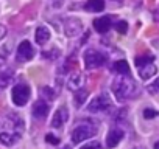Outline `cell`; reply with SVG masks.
Segmentation results:
<instances>
[{"mask_svg": "<svg viewBox=\"0 0 159 149\" xmlns=\"http://www.w3.org/2000/svg\"><path fill=\"white\" fill-rule=\"evenodd\" d=\"M41 93H42V96H44L42 100L47 101V103H48V101H53V100H55V95H56L50 87H42V89H41Z\"/></svg>", "mask_w": 159, "mask_h": 149, "instance_id": "cell-21", "label": "cell"}, {"mask_svg": "<svg viewBox=\"0 0 159 149\" xmlns=\"http://www.w3.org/2000/svg\"><path fill=\"white\" fill-rule=\"evenodd\" d=\"M151 61H153V56H137L136 57V67L139 68V67H142L145 64H150Z\"/></svg>", "mask_w": 159, "mask_h": 149, "instance_id": "cell-22", "label": "cell"}, {"mask_svg": "<svg viewBox=\"0 0 159 149\" xmlns=\"http://www.w3.org/2000/svg\"><path fill=\"white\" fill-rule=\"evenodd\" d=\"M81 149H103V147H102V144H100L98 141H91V143H88L86 146H83Z\"/></svg>", "mask_w": 159, "mask_h": 149, "instance_id": "cell-27", "label": "cell"}, {"mask_svg": "<svg viewBox=\"0 0 159 149\" xmlns=\"http://www.w3.org/2000/svg\"><path fill=\"white\" fill-rule=\"evenodd\" d=\"M83 31V22L78 17H69L64 22V33L67 37H76Z\"/></svg>", "mask_w": 159, "mask_h": 149, "instance_id": "cell-6", "label": "cell"}, {"mask_svg": "<svg viewBox=\"0 0 159 149\" xmlns=\"http://www.w3.org/2000/svg\"><path fill=\"white\" fill-rule=\"evenodd\" d=\"M45 141L47 143H52V144H59V138H56L53 134H47L45 135Z\"/></svg>", "mask_w": 159, "mask_h": 149, "instance_id": "cell-28", "label": "cell"}, {"mask_svg": "<svg viewBox=\"0 0 159 149\" xmlns=\"http://www.w3.org/2000/svg\"><path fill=\"white\" fill-rule=\"evenodd\" d=\"M20 140V134L16 132H0V143L5 146H14Z\"/></svg>", "mask_w": 159, "mask_h": 149, "instance_id": "cell-13", "label": "cell"}, {"mask_svg": "<svg viewBox=\"0 0 159 149\" xmlns=\"http://www.w3.org/2000/svg\"><path fill=\"white\" fill-rule=\"evenodd\" d=\"M148 92H150V93H153V95H154V93H159V78H157L153 84H150V86H148Z\"/></svg>", "mask_w": 159, "mask_h": 149, "instance_id": "cell-26", "label": "cell"}, {"mask_svg": "<svg viewBox=\"0 0 159 149\" xmlns=\"http://www.w3.org/2000/svg\"><path fill=\"white\" fill-rule=\"evenodd\" d=\"M33 117L38 118V120H44L47 115H48V103L44 101V100H38L34 104H33Z\"/></svg>", "mask_w": 159, "mask_h": 149, "instance_id": "cell-9", "label": "cell"}, {"mask_svg": "<svg viewBox=\"0 0 159 149\" xmlns=\"http://www.w3.org/2000/svg\"><path fill=\"white\" fill-rule=\"evenodd\" d=\"M116 30H117L120 34H125V33L128 31V23H126L125 20H120V22L116 23Z\"/></svg>", "mask_w": 159, "mask_h": 149, "instance_id": "cell-24", "label": "cell"}, {"mask_svg": "<svg viewBox=\"0 0 159 149\" xmlns=\"http://www.w3.org/2000/svg\"><path fill=\"white\" fill-rule=\"evenodd\" d=\"M154 149H159V141H156V143H154Z\"/></svg>", "mask_w": 159, "mask_h": 149, "instance_id": "cell-30", "label": "cell"}, {"mask_svg": "<svg viewBox=\"0 0 159 149\" xmlns=\"http://www.w3.org/2000/svg\"><path fill=\"white\" fill-rule=\"evenodd\" d=\"M34 56V50H33V45L28 42V40H24L19 44L17 47V53H16V61L17 62H27L30 59H33Z\"/></svg>", "mask_w": 159, "mask_h": 149, "instance_id": "cell-7", "label": "cell"}, {"mask_svg": "<svg viewBox=\"0 0 159 149\" xmlns=\"http://www.w3.org/2000/svg\"><path fill=\"white\" fill-rule=\"evenodd\" d=\"M83 87V76L80 73H73L72 76H70V79H69V89L70 90H73V92H76V90H80Z\"/></svg>", "mask_w": 159, "mask_h": 149, "instance_id": "cell-19", "label": "cell"}, {"mask_svg": "<svg viewBox=\"0 0 159 149\" xmlns=\"http://www.w3.org/2000/svg\"><path fill=\"white\" fill-rule=\"evenodd\" d=\"M112 92L119 101H126L137 93V84L129 74H117L112 81Z\"/></svg>", "mask_w": 159, "mask_h": 149, "instance_id": "cell-1", "label": "cell"}, {"mask_svg": "<svg viewBox=\"0 0 159 149\" xmlns=\"http://www.w3.org/2000/svg\"><path fill=\"white\" fill-rule=\"evenodd\" d=\"M88 96H89V92H88L86 89H80V90H76V92H75V96H73V103H75V106H76V107L83 106V104L86 103Z\"/></svg>", "mask_w": 159, "mask_h": 149, "instance_id": "cell-20", "label": "cell"}, {"mask_svg": "<svg viewBox=\"0 0 159 149\" xmlns=\"http://www.w3.org/2000/svg\"><path fill=\"white\" fill-rule=\"evenodd\" d=\"M30 96H31V89H30V86H27V84H17V86L13 87L11 100H13V103H14L17 107L25 106V104L28 103Z\"/></svg>", "mask_w": 159, "mask_h": 149, "instance_id": "cell-4", "label": "cell"}, {"mask_svg": "<svg viewBox=\"0 0 159 149\" xmlns=\"http://www.w3.org/2000/svg\"><path fill=\"white\" fill-rule=\"evenodd\" d=\"M84 10L89 13H100L105 10V0H88L84 3Z\"/></svg>", "mask_w": 159, "mask_h": 149, "instance_id": "cell-16", "label": "cell"}, {"mask_svg": "<svg viewBox=\"0 0 159 149\" xmlns=\"http://www.w3.org/2000/svg\"><path fill=\"white\" fill-rule=\"evenodd\" d=\"M123 138V130L119 129V127H114L109 130L108 137H106V146L108 147H116Z\"/></svg>", "mask_w": 159, "mask_h": 149, "instance_id": "cell-12", "label": "cell"}, {"mask_svg": "<svg viewBox=\"0 0 159 149\" xmlns=\"http://www.w3.org/2000/svg\"><path fill=\"white\" fill-rule=\"evenodd\" d=\"M14 79V71L10 68L0 70V89H7Z\"/></svg>", "mask_w": 159, "mask_h": 149, "instance_id": "cell-14", "label": "cell"}, {"mask_svg": "<svg viewBox=\"0 0 159 149\" xmlns=\"http://www.w3.org/2000/svg\"><path fill=\"white\" fill-rule=\"evenodd\" d=\"M111 70H112L114 73H117V74H129V65H128V62L123 61V59L116 61V62L112 64Z\"/></svg>", "mask_w": 159, "mask_h": 149, "instance_id": "cell-18", "label": "cell"}, {"mask_svg": "<svg viewBox=\"0 0 159 149\" xmlns=\"http://www.w3.org/2000/svg\"><path fill=\"white\" fill-rule=\"evenodd\" d=\"M157 115H159V112H157V110H154V109H150V107H147V109L143 110V118H147V120L156 118Z\"/></svg>", "mask_w": 159, "mask_h": 149, "instance_id": "cell-23", "label": "cell"}, {"mask_svg": "<svg viewBox=\"0 0 159 149\" xmlns=\"http://www.w3.org/2000/svg\"><path fill=\"white\" fill-rule=\"evenodd\" d=\"M83 61H84L86 68H98V67H102L108 62V54L102 50L88 48L83 54Z\"/></svg>", "mask_w": 159, "mask_h": 149, "instance_id": "cell-2", "label": "cell"}, {"mask_svg": "<svg viewBox=\"0 0 159 149\" xmlns=\"http://www.w3.org/2000/svg\"><path fill=\"white\" fill-rule=\"evenodd\" d=\"M67 118H69V112H67V107H59L56 112H55V115H53V118H52V127H55V129H58V127H61L66 121H67Z\"/></svg>", "mask_w": 159, "mask_h": 149, "instance_id": "cell-11", "label": "cell"}, {"mask_svg": "<svg viewBox=\"0 0 159 149\" xmlns=\"http://www.w3.org/2000/svg\"><path fill=\"white\" fill-rule=\"evenodd\" d=\"M136 149H143V147H136Z\"/></svg>", "mask_w": 159, "mask_h": 149, "instance_id": "cell-31", "label": "cell"}, {"mask_svg": "<svg viewBox=\"0 0 159 149\" xmlns=\"http://www.w3.org/2000/svg\"><path fill=\"white\" fill-rule=\"evenodd\" d=\"M111 27H112V22H111V17L109 16H102V17H98V19L94 20V28L100 34L108 33L111 30Z\"/></svg>", "mask_w": 159, "mask_h": 149, "instance_id": "cell-10", "label": "cell"}, {"mask_svg": "<svg viewBox=\"0 0 159 149\" xmlns=\"http://www.w3.org/2000/svg\"><path fill=\"white\" fill-rule=\"evenodd\" d=\"M139 74H140L142 79H150L153 74H156V65L153 62H150V64L139 67Z\"/></svg>", "mask_w": 159, "mask_h": 149, "instance_id": "cell-17", "label": "cell"}, {"mask_svg": "<svg viewBox=\"0 0 159 149\" xmlns=\"http://www.w3.org/2000/svg\"><path fill=\"white\" fill-rule=\"evenodd\" d=\"M5 36H7V27L0 23V40H2Z\"/></svg>", "mask_w": 159, "mask_h": 149, "instance_id": "cell-29", "label": "cell"}, {"mask_svg": "<svg viewBox=\"0 0 159 149\" xmlns=\"http://www.w3.org/2000/svg\"><path fill=\"white\" fill-rule=\"evenodd\" d=\"M95 134H97L95 124H92L91 121H88V123H83V124L76 126V127L72 130V141H73L75 144H78V143H81V141H84V140L94 137Z\"/></svg>", "mask_w": 159, "mask_h": 149, "instance_id": "cell-3", "label": "cell"}, {"mask_svg": "<svg viewBox=\"0 0 159 149\" xmlns=\"http://www.w3.org/2000/svg\"><path fill=\"white\" fill-rule=\"evenodd\" d=\"M42 56L45 59H56L59 56V51H58V48H53V51H44Z\"/></svg>", "mask_w": 159, "mask_h": 149, "instance_id": "cell-25", "label": "cell"}, {"mask_svg": "<svg viewBox=\"0 0 159 149\" xmlns=\"http://www.w3.org/2000/svg\"><path fill=\"white\" fill-rule=\"evenodd\" d=\"M112 107V103L109 100L108 93H102L98 96H95L89 104H88V110L92 113H100V112H106Z\"/></svg>", "mask_w": 159, "mask_h": 149, "instance_id": "cell-5", "label": "cell"}, {"mask_svg": "<svg viewBox=\"0 0 159 149\" xmlns=\"http://www.w3.org/2000/svg\"><path fill=\"white\" fill-rule=\"evenodd\" d=\"M5 127L10 129V132H16V134H20L22 129H24V120L17 115V113H10L5 120Z\"/></svg>", "mask_w": 159, "mask_h": 149, "instance_id": "cell-8", "label": "cell"}, {"mask_svg": "<svg viewBox=\"0 0 159 149\" xmlns=\"http://www.w3.org/2000/svg\"><path fill=\"white\" fill-rule=\"evenodd\" d=\"M34 36H36L34 39H36V42H38L39 45H45V44L50 40V30H48L47 27L41 25V27H38Z\"/></svg>", "mask_w": 159, "mask_h": 149, "instance_id": "cell-15", "label": "cell"}]
</instances>
